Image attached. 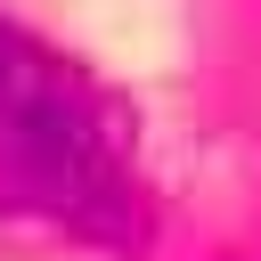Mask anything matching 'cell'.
<instances>
[{
    "mask_svg": "<svg viewBox=\"0 0 261 261\" xmlns=\"http://www.w3.org/2000/svg\"><path fill=\"white\" fill-rule=\"evenodd\" d=\"M0 188L90 245H147V179L122 106L57 49L0 24Z\"/></svg>",
    "mask_w": 261,
    "mask_h": 261,
    "instance_id": "obj_1",
    "label": "cell"
}]
</instances>
